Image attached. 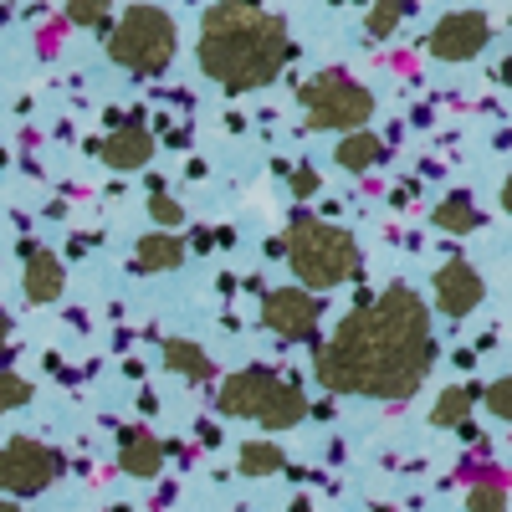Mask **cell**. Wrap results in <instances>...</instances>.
I'll list each match as a JSON object with an SVG mask.
<instances>
[{
  "mask_svg": "<svg viewBox=\"0 0 512 512\" xmlns=\"http://www.w3.org/2000/svg\"><path fill=\"white\" fill-rule=\"evenodd\" d=\"M216 410L221 415H246V420H262L267 431H287V425H297L308 415V400L297 384L277 379L272 369H241L221 384L216 395Z\"/></svg>",
  "mask_w": 512,
  "mask_h": 512,
  "instance_id": "277c9868",
  "label": "cell"
},
{
  "mask_svg": "<svg viewBox=\"0 0 512 512\" xmlns=\"http://www.w3.org/2000/svg\"><path fill=\"white\" fill-rule=\"evenodd\" d=\"M149 216H154L164 231H175V226H185V205L169 200L164 190H154V195H149Z\"/></svg>",
  "mask_w": 512,
  "mask_h": 512,
  "instance_id": "7402d4cb",
  "label": "cell"
},
{
  "mask_svg": "<svg viewBox=\"0 0 512 512\" xmlns=\"http://www.w3.org/2000/svg\"><path fill=\"white\" fill-rule=\"evenodd\" d=\"M477 405V390H441V400L431 405V425H466V415H472Z\"/></svg>",
  "mask_w": 512,
  "mask_h": 512,
  "instance_id": "d6986e66",
  "label": "cell"
},
{
  "mask_svg": "<svg viewBox=\"0 0 512 512\" xmlns=\"http://www.w3.org/2000/svg\"><path fill=\"white\" fill-rule=\"evenodd\" d=\"M113 169H144L149 164V154H154V134L144 123H123V128H113V134L103 139V149H98Z\"/></svg>",
  "mask_w": 512,
  "mask_h": 512,
  "instance_id": "7c38bea8",
  "label": "cell"
},
{
  "mask_svg": "<svg viewBox=\"0 0 512 512\" xmlns=\"http://www.w3.org/2000/svg\"><path fill=\"white\" fill-rule=\"evenodd\" d=\"M236 466H241V477H272V472H282V466H287V456H282L277 441H246L241 456H236Z\"/></svg>",
  "mask_w": 512,
  "mask_h": 512,
  "instance_id": "ac0fdd59",
  "label": "cell"
},
{
  "mask_svg": "<svg viewBox=\"0 0 512 512\" xmlns=\"http://www.w3.org/2000/svg\"><path fill=\"white\" fill-rule=\"evenodd\" d=\"M287 262H292L297 277H303V287L328 292L338 282L359 277L364 256H359V241L344 226L318 221V216H292V226H287Z\"/></svg>",
  "mask_w": 512,
  "mask_h": 512,
  "instance_id": "3957f363",
  "label": "cell"
},
{
  "mask_svg": "<svg viewBox=\"0 0 512 512\" xmlns=\"http://www.w3.org/2000/svg\"><path fill=\"white\" fill-rule=\"evenodd\" d=\"M297 103L308 113V128H344V134H359L374 113V93L344 72H318L297 88Z\"/></svg>",
  "mask_w": 512,
  "mask_h": 512,
  "instance_id": "8992f818",
  "label": "cell"
},
{
  "mask_svg": "<svg viewBox=\"0 0 512 512\" xmlns=\"http://www.w3.org/2000/svg\"><path fill=\"white\" fill-rule=\"evenodd\" d=\"M164 369H175L180 379H205L210 374V354L190 338H164Z\"/></svg>",
  "mask_w": 512,
  "mask_h": 512,
  "instance_id": "2e32d148",
  "label": "cell"
},
{
  "mask_svg": "<svg viewBox=\"0 0 512 512\" xmlns=\"http://www.w3.org/2000/svg\"><path fill=\"white\" fill-rule=\"evenodd\" d=\"M67 21L72 26H113V11L98 6V0H77V6H67Z\"/></svg>",
  "mask_w": 512,
  "mask_h": 512,
  "instance_id": "603a6c76",
  "label": "cell"
},
{
  "mask_svg": "<svg viewBox=\"0 0 512 512\" xmlns=\"http://www.w3.org/2000/svg\"><path fill=\"white\" fill-rule=\"evenodd\" d=\"M180 262H185V241L180 236L154 231V236H139V246H134V267L139 272H175Z\"/></svg>",
  "mask_w": 512,
  "mask_h": 512,
  "instance_id": "5bb4252c",
  "label": "cell"
},
{
  "mask_svg": "<svg viewBox=\"0 0 512 512\" xmlns=\"http://www.w3.org/2000/svg\"><path fill=\"white\" fill-rule=\"evenodd\" d=\"M62 456L52 446H41L31 436H16L0 446V492H11V497H36V492H47L57 477H62Z\"/></svg>",
  "mask_w": 512,
  "mask_h": 512,
  "instance_id": "52a82bcc",
  "label": "cell"
},
{
  "mask_svg": "<svg viewBox=\"0 0 512 512\" xmlns=\"http://www.w3.org/2000/svg\"><path fill=\"white\" fill-rule=\"evenodd\" d=\"M318 297L303 292V287H277L262 297V323L277 333V338H292V344H313L318 338Z\"/></svg>",
  "mask_w": 512,
  "mask_h": 512,
  "instance_id": "ba28073f",
  "label": "cell"
},
{
  "mask_svg": "<svg viewBox=\"0 0 512 512\" xmlns=\"http://www.w3.org/2000/svg\"><path fill=\"white\" fill-rule=\"evenodd\" d=\"M466 512H507V487L502 482H477L466 492Z\"/></svg>",
  "mask_w": 512,
  "mask_h": 512,
  "instance_id": "ffe728a7",
  "label": "cell"
},
{
  "mask_svg": "<svg viewBox=\"0 0 512 512\" xmlns=\"http://www.w3.org/2000/svg\"><path fill=\"white\" fill-rule=\"evenodd\" d=\"M384 159V144L369 134V128H359V134H344V144H338V164L349 169V175H364V169H374Z\"/></svg>",
  "mask_w": 512,
  "mask_h": 512,
  "instance_id": "e0dca14e",
  "label": "cell"
},
{
  "mask_svg": "<svg viewBox=\"0 0 512 512\" xmlns=\"http://www.w3.org/2000/svg\"><path fill=\"white\" fill-rule=\"evenodd\" d=\"M436 226H441L446 236H472V231L482 226V210L472 205V195H446V200L436 205Z\"/></svg>",
  "mask_w": 512,
  "mask_h": 512,
  "instance_id": "9a60e30c",
  "label": "cell"
},
{
  "mask_svg": "<svg viewBox=\"0 0 512 512\" xmlns=\"http://www.w3.org/2000/svg\"><path fill=\"white\" fill-rule=\"evenodd\" d=\"M477 400H487V410H492L497 420H507V410H512V384H507V379H492L487 390H477Z\"/></svg>",
  "mask_w": 512,
  "mask_h": 512,
  "instance_id": "d4e9b609",
  "label": "cell"
},
{
  "mask_svg": "<svg viewBox=\"0 0 512 512\" xmlns=\"http://www.w3.org/2000/svg\"><path fill=\"white\" fill-rule=\"evenodd\" d=\"M175 47H180L175 21L159 6H128L118 16V26H108V57L128 72H139V77L164 72L175 62Z\"/></svg>",
  "mask_w": 512,
  "mask_h": 512,
  "instance_id": "5b68a950",
  "label": "cell"
},
{
  "mask_svg": "<svg viewBox=\"0 0 512 512\" xmlns=\"http://www.w3.org/2000/svg\"><path fill=\"white\" fill-rule=\"evenodd\" d=\"M26 400H31V384H26L21 374H0V415L16 410V405H26Z\"/></svg>",
  "mask_w": 512,
  "mask_h": 512,
  "instance_id": "cb8c5ba5",
  "label": "cell"
},
{
  "mask_svg": "<svg viewBox=\"0 0 512 512\" xmlns=\"http://www.w3.org/2000/svg\"><path fill=\"white\" fill-rule=\"evenodd\" d=\"M21 256H26V277H21V287H26V303H57L62 287H67L62 256L41 251V246H31V241L21 246Z\"/></svg>",
  "mask_w": 512,
  "mask_h": 512,
  "instance_id": "8fae6325",
  "label": "cell"
},
{
  "mask_svg": "<svg viewBox=\"0 0 512 512\" xmlns=\"http://www.w3.org/2000/svg\"><path fill=\"white\" fill-rule=\"evenodd\" d=\"M482 297H487V282H482V272L466 262V256H451V262L436 272V303H441L446 318H466Z\"/></svg>",
  "mask_w": 512,
  "mask_h": 512,
  "instance_id": "30bf717a",
  "label": "cell"
},
{
  "mask_svg": "<svg viewBox=\"0 0 512 512\" xmlns=\"http://www.w3.org/2000/svg\"><path fill=\"white\" fill-rule=\"evenodd\" d=\"M6 344H11V318H6V308H0V359H6Z\"/></svg>",
  "mask_w": 512,
  "mask_h": 512,
  "instance_id": "4316f807",
  "label": "cell"
},
{
  "mask_svg": "<svg viewBox=\"0 0 512 512\" xmlns=\"http://www.w3.org/2000/svg\"><path fill=\"white\" fill-rule=\"evenodd\" d=\"M118 466H123L128 477H154L159 466H164V446L144 431V425H134V431L118 436Z\"/></svg>",
  "mask_w": 512,
  "mask_h": 512,
  "instance_id": "4fadbf2b",
  "label": "cell"
},
{
  "mask_svg": "<svg viewBox=\"0 0 512 512\" xmlns=\"http://www.w3.org/2000/svg\"><path fill=\"white\" fill-rule=\"evenodd\" d=\"M292 57L287 21L262 6H210L200 21V72L226 93H256L282 77Z\"/></svg>",
  "mask_w": 512,
  "mask_h": 512,
  "instance_id": "7a4b0ae2",
  "label": "cell"
},
{
  "mask_svg": "<svg viewBox=\"0 0 512 512\" xmlns=\"http://www.w3.org/2000/svg\"><path fill=\"white\" fill-rule=\"evenodd\" d=\"M436 338L431 308L420 292L395 282L374 303L359 297L354 313L338 323V333L318 349V384L333 395H374V400H410L420 379L431 374Z\"/></svg>",
  "mask_w": 512,
  "mask_h": 512,
  "instance_id": "6da1fadb",
  "label": "cell"
},
{
  "mask_svg": "<svg viewBox=\"0 0 512 512\" xmlns=\"http://www.w3.org/2000/svg\"><path fill=\"white\" fill-rule=\"evenodd\" d=\"M487 41H492V21L482 11H451L431 31V52L441 62H472V57H482Z\"/></svg>",
  "mask_w": 512,
  "mask_h": 512,
  "instance_id": "9c48e42d",
  "label": "cell"
},
{
  "mask_svg": "<svg viewBox=\"0 0 512 512\" xmlns=\"http://www.w3.org/2000/svg\"><path fill=\"white\" fill-rule=\"evenodd\" d=\"M313 190H318V169H313V164H297V169H292V195L308 200Z\"/></svg>",
  "mask_w": 512,
  "mask_h": 512,
  "instance_id": "484cf974",
  "label": "cell"
},
{
  "mask_svg": "<svg viewBox=\"0 0 512 512\" xmlns=\"http://www.w3.org/2000/svg\"><path fill=\"white\" fill-rule=\"evenodd\" d=\"M0 512H21V507H16V502H0Z\"/></svg>",
  "mask_w": 512,
  "mask_h": 512,
  "instance_id": "83f0119b",
  "label": "cell"
},
{
  "mask_svg": "<svg viewBox=\"0 0 512 512\" xmlns=\"http://www.w3.org/2000/svg\"><path fill=\"white\" fill-rule=\"evenodd\" d=\"M400 21H405V6H395V0H384V6H369L364 31H369V36H390Z\"/></svg>",
  "mask_w": 512,
  "mask_h": 512,
  "instance_id": "44dd1931",
  "label": "cell"
}]
</instances>
